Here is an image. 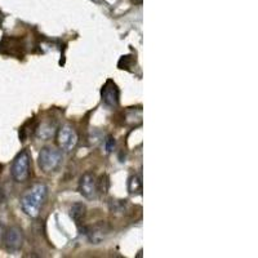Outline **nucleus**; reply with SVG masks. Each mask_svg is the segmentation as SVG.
Returning <instances> with one entry per match:
<instances>
[{
    "label": "nucleus",
    "instance_id": "1",
    "mask_svg": "<svg viewBox=\"0 0 258 258\" xmlns=\"http://www.w3.org/2000/svg\"><path fill=\"white\" fill-rule=\"evenodd\" d=\"M48 187L44 183H35L21 196V208L31 218H36L45 204Z\"/></svg>",
    "mask_w": 258,
    "mask_h": 258
},
{
    "label": "nucleus",
    "instance_id": "2",
    "mask_svg": "<svg viewBox=\"0 0 258 258\" xmlns=\"http://www.w3.org/2000/svg\"><path fill=\"white\" fill-rule=\"evenodd\" d=\"M39 167L43 172L52 173L56 172L59 168V165L62 163V152L61 150L56 147H48L41 148L38 156Z\"/></svg>",
    "mask_w": 258,
    "mask_h": 258
},
{
    "label": "nucleus",
    "instance_id": "3",
    "mask_svg": "<svg viewBox=\"0 0 258 258\" xmlns=\"http://www.w3.org/2000/svg\"><path fill=\"white\" fill-rule=\"evenodd\" d=\"M30 163L31 156L28 150H22L14 158L10 167V175L16 182H25L30 177Z\"/></svg>",
    "mask_w": 258,
    "mask_h": 258
},
{
    "label": "nucleus",
    "instance_id": "4",
    "mask_svg": "<svg viewBox=\"0 0 258 258\" xmlns=\"http://www.w3.org/2000/svg\"><path fill=\"white\" fill-rule=\"evenodd\" d=\"M78 133H76L75 128L66 124V125H62L58 129V133H57V143H58L59 148L62 151L70 152L75 148L76 143H78Z\"/></svg>",
    "mask_w": 258,
    "mask_h": 258
},
{
    "label": "nucleus",
    "instance_id": "5",
    "mask_svg": "<svg viewBox=\"0 0 258 258\" xmlns=\"http://www.w3.org/2000/svg\"><path fill=\"white\" fill-rule=\"evenodd\" d=\"M4 247L9 253H16L24 245V232L18 226H12L5 230L3 237Z\"/></svg>",
    "mask_w": 258,
    "mask_h": 258
},
{
    "label": "nucleus",
    "instance_id": "6",
    "mask_svg": "<svg viewBox=\"0 0 258 258\" xmlns=\"http://www.w3.org/2000/svg\"><path fill=\"white\" fill-rule=\"evenodd\" d=\"M101 97H102V102L106 105L107 107H117L119 106V97H120V92L117 89L116 84L113 80H107L106 84L102 86L101 89Z\"/></svg>",
    "mask_w": 258,
    "mask_h": 258
},
{
    "label": "nucleus",
    "instance_id": "7",
    "mask_svg": "<svg viewBox=\"0 0 258 258\" xmlns=\"http://www.w3.org/2000/svg\"><path fill=\"white\" fill-rule=\"evenodd\" d=\"M79 193L82 194L86 199H94V198L98 195L97 178L93 173H86V174L80 178Z\"/></svg>",
    "mask_w": 258,
    "mask_h": 258
},
{
    "label": "nucleus",
    "instance_id": "8",
    "mask_svg": "<svg viewBox=\"0 0 258 258\" xmlns=\"http://www.w3.org/2000/svg\"><path fill=\"white\" fill-rule=\"evenodd\" d=\"M86 231V234L88 235L89 240L94 243V244H98V243L106 239L107 235L110 234L111 229L106 222H100V224H96L94 226L88 227Z\"/></svg>",
    "mask_w": 258,
    "mask_h": 258
},
{
    "label": "nucleus",
    "instance_id": "9",
    "mask_svg": "<svg viewBox=\"0 0 258 258\" xmlns=\"http://www.w3.org/2000/svg\"><path fill=\"white\" fill-rule=\"evenodd\" d=\"M86 214V204L83 203H74L71 205V209H70V216L74 221H75L76 225H80L84 221Z\"/></svg>",
    "mask_w": 258,
    "mask_h": 258
},
{
    "label": "nucleus",
    "instance_id": "10",
    "mask_svg": "<svg viewBox=\"0 0 258 258\" xmlns=\"http://www.w3.org/2000/svg\"><path fill=\"white\" fill-rule=\"evenodd\" d=\"M128 191L132 195H141L142 194V179L138 174L132 175L128 181Z\"/></svg>",
    "mask_w": 258,
    "mask_h": 258
},
{
    "label": "nucleus",
    "instance_id": "11",
    "mask_svg": "<svg viewBox=\"0 0 258 258\" xmlns=\"http://www.w3.org/2000/svg\"><path fill=\"white\" fill-rule=\"evenodd\" d=\"M55 124L52 123H43L40 127L36 129V136L39 138H51L55 134Z\"/></svg>",
    "mask_w": 258,
    "mask_h": 258
},
{
    "label": "nucleus",
    "instance_id": "12",
    "mask_svg": "<svg viewBox=\"0 0 258 258\" xmlns=\"http://www.w3.org/2000/svg\"><path fill=\"white\" fill-rule=\"evenodd\" d=\"M110 187V181L106 174L101 175L100 179H97V189H98V194H106Z\"/></svg>",
    "mask_w": 258,
    "mask_h": 258
},
{
    "label": "nucleus",
    "instance_id": "13",
    "mask_svg": "<svg viewBox=\"0 0 258 258\" xmlns=\"http://www.w3.org/2000/svg\"><path fill=\"white\" fill-rule=\"evenodd\" d=\"M134 59L132 56H123L120 58V61H119V67L120 69H127L129 70V67H131V63H133Z\"/></svg>",
    "mask_w": 258,
    "mask_h": 258
},
{
    "label": "nucleus",
    "instance_id": "14",
    "mask_svg": "<svg viewBox=\"0 0 258 258\" xmlns=\"http://www.w3.org/2000/svg\"><path fill=\"white\" fill-rule=\"evenodd\" d=\"M114 147H115V140H114L111 136H109L106 140V150L110 152V151H113Z\"/></svg>",
    "mask_w": 258,
    "mask_h": 258
},
{
    "label": "nucleus",
    "instance_id": "15",
    "mask_svg": "<svg viewBox=\"0 0 258 258\" xmlns=\"http://www.w3.org/2000/svg\"><path fill=\"white\" fill-rule=\"evenodd\" d=\"M5 226H4L1 222H0V243H3V237H4V234H5Z\"/></svg>",
    "mask_w": 258,
    "mask_h": 258
},
{
    "label": "nucleus",
    "instance_id": "16",
    "mask_svg": "<svg viewBox=\"0 0 258 258\" xmlns=\"http://www.w3.org/2000/svg\"><path fill=\"white\" fill-rule=\"evenodd\" d=\"M134 3H137V4H142V1H143V0H133Z\"/></svg>",
    "mask_w": 258,
    "mask_h": 258
}]
</instances>
